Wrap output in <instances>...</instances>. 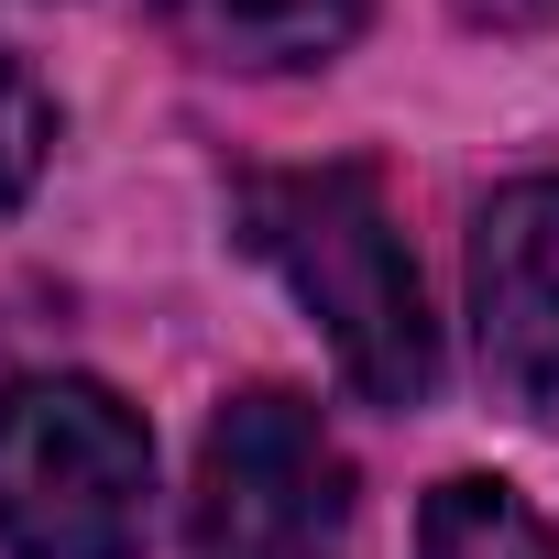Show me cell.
Returning a JSON list of instances; mask_svg holds the SVG:
<instances>
[{"label": "cell", "instance_id": "cell-1", "mask_svg": "<svg viewBox=\"0 0 559 559\" xmlns=\"http://www.w3.org/2000/svg\"><path fill=\"white\" fill-rule=\"evenodd\" d=\"M241 241L297 286V308L330 330V362L373 406H417L439 384V330L417 297L406 230L384 209L373 165H286V176H241L230 198Z\"/></svg>", "mask_w": 559, "mask_h": 559}, {"label": "cell", "instance_id": "cell-2", "mask_svg": "<svg viewBox=\"0 0 559 559\" xmlns=\"http://www.w3.org/2000/svg\"><path fill=\"white\" fill-rule=\"evenodd\" d=\"M154 515V439L88 373H23L0 395V548L132 559Z\"/></svg>", "mask_w": 559, "mask_h": 559}, {"label": "cell", "instance_id": "cell-3", "mask_svg": "<svg viewBox=\"0 0 559 559\" xmlns=\"http://www.w3.org/2000/svg\"><path fill=\"white\" fill-rule=\"evenodd\" d=\"M198 559H341L352 537V461L319 428L308 395L252 384L209 417L198 439V504H187Z\"/></svg>", "mask_w": 559, "mask_h": 559}, {"label": "cell", "instance_id": "cell-4", "mask_svg": "<svg viewBox=\"0 0 559 559\" xmlns=\"http://www.w3.org/2000/svg\"><path fill=\"white\" fill-rule=\"evenodd\" d=\"M472 330L504 406L559 417V176L483 198L472 219Z\"/></svg>", "mask_w": 559, "mask_h": 559}, {"label": "cell", "instance_id": "cell-5", "mask_svg": "<svg viewBox=\"0 0 559 559\" xmlns=\"http://www.w3.org/2000/svg\"><path fill=\"white\" fill-rule=\"evenodd\" d=\"M154 23L209 56V67H252V78H286V67H330L362 34V0H154Z\"/></svg>", "mask_w": 559, "mask_h": 559}, {"label": "cell", "instance_id": "cell-6", "mask_svg": "<svg viewBox=\"0 0 559 559\" xmlns=\"http://www.w3.org/2000/svg\"><path fill=\"white\" fill-rule=\"evenodd\" d=\"M417 559H559V537L537 526V504H526L515 483L461 472V483L428 493V515H417Z\"/></svg>", "mask_w": 559, "mask_h": 559}, {"label": "cell", "instance_id": "cell-7", "mask_svg": "<svg viewBox=\"0 0 559 559\" xmlns=\"http://www.w3.org/2000/svg\"><path fill=\"white\" fill-rule=\"evenodd\" d=\"M45 154H56V110H45V88H34L12 56H0V209H23V198H34Z\"/></svg>", "mask_w": 559, "mask_h": 559}, {"label": "cell", "instance_id": "cell-8", "mask_svg": "<svg viewBox=\"0 0 559 559\" xmlns=\"http://www.w3.org/2000/svg\"><path fill=\"white\" fill-rule=\"evenodd\" d=\"M450 12L472 34H537V23H559V0H450Z\"/></svg>", "mask_w": 559, "mask_h": 559}]
</instances>
